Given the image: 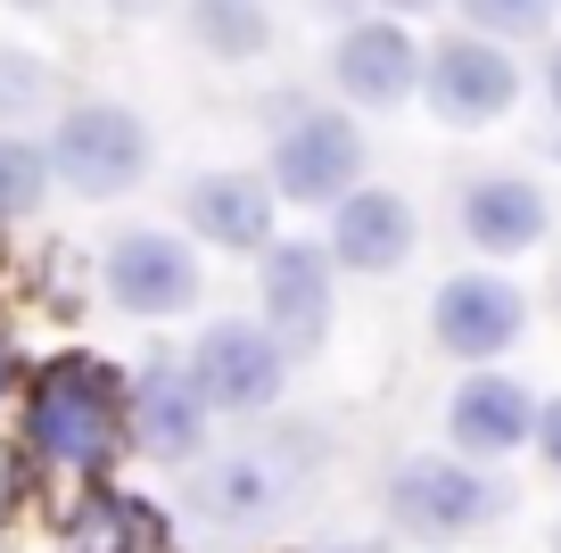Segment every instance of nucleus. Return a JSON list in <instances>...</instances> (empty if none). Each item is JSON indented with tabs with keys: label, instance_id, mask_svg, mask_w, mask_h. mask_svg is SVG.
I'll return each instance as SVG.
<instances>
[{
	"label": "nucleus",
	"instance_id": "f3484780",
	"mask_svg": "<svg viewBox=\"0 0 561 553\" xmlns=\"http://www.w3.org/2000/svg\"><path fill=\"white\" fill-rule=\"evenodd\" d=\"M191 25H198V42H207V50H224V58L264 50V18H256V0H191Z\"/></svg>",
	"mask_w": 561,
	"mask_h": 553
},
{
	"label": "nucleus",
	"instance_id": "4be33fe9",
	"mask_svg": "<svg viewBox=\"0 0 561 553\" xmlns=\"http://www.w3.org/2000/svg\"><path fill=\"white\" fill-rule=\"evenodd\" d=\"M545 91H553V108H561V50L545 58Z\"/></svg>",
	"mask_w": 561,
	"mask_h": 553
},
{
	"label": "nucleus",
	"instance_id": "ddd939ff",
	"mask_svg": "<svg viewBox=\"0 0 561 553\" xmlns=\"http://www.w3.org/2000/svg\"><path fill=\"white\" fill-rule=\"evenodd\" d=\"M58 553H174V537H165V520L149 512L140 496H116V487H100V496L75 504L67 537H58Z\"/></svg>",
	"mask_w": 561,
	"mask_h": 553
},
{
	"label": "nucleus",
	"instance_id": "9b49d317",
	"mask_svg": "<svg viewBox=\"0 0 561 553\" xmlns=\"http://www.w3.org/2000/svg\"><path fill=\"white\" fill-rule=\"evenodd\" d=\"M545 191L537 182H520V173H488V182H471L462 191V232H471L488 257H520V248L545 240Z\"/></svg>",
	"mask_w": 561,
	"mask_h": 553
},
{
	"label": "nucleus",
	"instance_id": "a211bd4d",
	"mask_svg": "<svg viewBox=\"0 0 561 553\" xmlns=\"http://www.w3.org/2000/svg\"><path fill=\"white\" fill-rule=\"evenodd\" d=\"M462 18L495 42H520V34H545L553 25V0H462Z\"/></svg>",
	"mask_w": 561,
	"mask_h": 553
},
{
	"label": "nucleus",
	"instance_id": "5701e85b",
	"mask_svg": "<svg viewBox=\"0 0 561 553\" xmlns=\"http://www.w3.org/2000/svg\"><path fill=\"white\" fill-rule=\"evenodd\" d=\"M380 9H438V0H380Z\"/></svg>",
	"mask_w": 561,
	"mask_h": 553
},
{
	"label": "nucleus",
	"instance_id": "0eeeda50",
	"mask_svg": "<svg viewBox=\"0 0 561 553\" xmlns=\"http://www.w3.org/2000/svg\"><path fill=\"white\" fill-rule=\"evenodd\" d=\"M107 290L133 314H182L198 297V257L165 232H133V240L107 248Z\"/></svg>",
	"mask_w": 561,
	"mask_h": 553
},
{
	"label": "nucleus",
	"instance_id": "f8f14e48",
	"mask_svg": "<svg viewBox=\"0 0 561 553\" xmlns=\"http://www.w3.org/2000/svg\"><path fill=\"white\" fill-rule=\"evenodd\" d=\"M421 58H413V34L404 25H355L347 42H339V91L364 108H397L404 91H413Z\"/></svg>",
	"mask_w": 561,
	"mask_h": 553
},
{
	"label": "nucleus",
	"instance_id": "b1692460",
	"mask_svg": "<svg viewBox=\"0 0 561 553\" xmlns=\"http://www.w3.org/2000/svg\"><path fill=\"white\" fill-rule=\"evenodd\" d=\"M553 553H561V529H553Z\"/></svg>",
	"mask_w": 561,
	"mask_h": 553
},
{
	"label": "nucleus",
	"instance_id": "dca6fc26",
	"mask_svg": "<svg viewBox=\"0 0 561 553\" xmlns=\"http://www.w3.org/2000/svg\"><path fill=\"white\" fill-rule=\"evenodd\" d=\"M133 421H140V438H149L158 454H191V447H198V381L182 388L174 372H149Z\"/></svg>",
	"mask_w": 561,
	"mask_h": 553
},
{
	"label": "nucleus",
	"instance_id": "aec40b11",
	"mask_svg": "<svg viewBox=\"0 0 561 553\" xmlns=\"http://www.w3.org/2000/svg\"><path fill=\"white\" fill-rule=\"evenodd\" d=\"M537 447H545V463L561 471V397H553V405L537 414Z\"/></svg>",
	"mask_w": 561,
	"mask_h": 553
},
{
	"label": "nucleus",
	"instance_id": "423d86ee",
	"mask_svg": "<svg viewBox=\"0 0 561 553\" xmlns=\"http://www.w3.org/2000/svg\"><path fill=\"white\" fill-rule=\"evenodd\" d=\"M430 323H438V347H446V356L488 363V356H504V347L520 339L528 306H520V290H512V281H495V273H462V281H446V290H438Z\"/></svg>",
	"mask_w": 561,
	"mask_h": 553
},
{
	"label": "nucleus",
	"instance_id": "7ed1b4c3",
	"mask_svg": "<svg viewBox=\"0 0 561 553\" xmlns=\"http://www.w3.org/2000/svg\"><path fill=\"white\" fill-rule=\"evenodd\" d=\"M388 512H397L404 529H421V537H462V529H479V520L495 512V487L479 479V471H462V463L413 454V463H397V479H388Z\"/></svg>",
	"mask_w": 561,
	"mask_h": 553
},
{
	"label": "nucleus",
	"instance_id": "9d476101",
	"mask_svg": "<svg viewBox=\"0 0 561 553\" xmlns=\"http://www.w3.org/2000/svg\"><path fill=\"white\" fill-rule=\"evenodd\" d=\"M455 447L462 454H512L520 438H537V397L504 372H479V381L455 388Z\"/></svg>",
	"mask_w": 561,
	"mask_h": 553
},
{
	"label": "nucleus",
	"instance_id": "20e7f679",
	"mask_svg": "<svg viewBox=\"0 0 561 553\" xmlns=\"http://www.w3.org/2000/svg\"><path fill=\"white\" fill-rule=\"evenodd\" d=\"M512 100H520V67L512 50H495V34H462L430 58V108L446 124H495Z\"/></svg>",
	"mask_w": 561,
	"mask_h": 553
},
{
	"label": "nucleus",
	"instance_id": "2eb2a0df",
	"mask_svg": "<svg viewBox=\"0 0 561 553\" xmlns=\"http://www.w3.org/2000/svg\"><path fill=\"white\" fill-rule=\"evenodd\" d=\"M191 224L207 232L215 248H256L273 232V191L256 173H198L191 182Z\"/></svg>",
	"mask_w": 561,
	"mask_h": 553
},
{
	"label": "nucleus",
	"instance_id": "6ab92c4d",
	"mask_svg": "<svg viewBox=\"0 0 561 553\" xmlns=\"http://www.w3.org/2000/svg\"><path fill=\"white\" fill-rule=\"evenodd\" d=\"M42 173H50V157L25 149V140H0V215H25L42 199Z\"/></svg>",
	"mask_w": 561,
	"mask_h": 553
},
{
	"label": "nucleus",
	"instance_id": "f257e3e1",
	"mask_svg": "<svg viewBox=\"0 0 561 553\" xmlns=\"http://www.w3.org/2000/svg\"><path fill=\"white\" fill-rule=\"evenodd\" d=\"M124 421H133V388L107 372L100 356H58L42 363L34 405H25V430L50 463L67 471H107L124 447Z\"/></svg>",
	"mask_w": 561,
	"mask_h": 553
},
{
	"label": "nucleus",
	"instance_id": "39448f33",
	"mask_svg": "<svg viewBox=\"0 0 561 553\" xmlns=\"http://www.w3.org/2000/svg\"><path fill=\"white\" fill-rule=\"evenodd\" d=\"M198 397L224 405V414H256V405L280 397V339L273 330H248V323H215L198 339Z\"/></svg>",
	"mask_w": 561,
	"mask_h": 553
},
{
	"label": "nucleus",
	"instance_id": "6e6552de",
	"mask_svg": "<svg viewBox=\"0 0 561 553\" xmlns=\"http://www.w3.org/2000/svg\"><path fill=\"white\" fill-rule=\"evenodd\" d=\"M355 166H364V140H355L347 116H298L289 133H280L273 182L289 199H347Z\"/></svg>",
	"mask_w": 561,
	"mask_h": 553
},
{
	"label": "nucleus",
	"instance_id": "4468645a",
	"mask_svg": "<svg viewBox=\"0 0 561 553\" xmlns=\"http://www.w3.org/2000/svg\"><path fill=\"white\" fill-rule=\"evenodd\" d=\"M339 257L355 273H397L413 257V207L397 191H347V207H339Z\"/></svg>",
	"mask_w": 561,
	"mask_h": 553
},
{
	"label": "nucleus",
	"instance_id": "1a4fd4ad",
	"mask_svg": "<svg viewBox=\"0 0 561 553\" xmlns=\"http://www.w3.org/2000/svg\"><path fill=\"white\" fill-rule=\"evenodd\" d=\"M264 314H273L280 347H314L331 330V273H322L314 240H289L264 257Z\"/></svg>",
	"mask_w": 561,
	"mask_h": 553
},
{
	"label": "nucleus",
	"instance_id": "412c9836",
	"mask_svg": "<svg viewBox=\"0 0 561 553\" xmlns=\"http://www.w3.org/2000/svg\"><path fill=\"white\" fill-rule=\"evenodd\" d=\"M9 381H18V347H9V323H0V397H9Z\"/></svg>",
	"mask_w": 561,
	"mask_h": 553
},
{
	"label": "nucleus",
	"instance_id": "f03ea898",
	"mask_svg": "<svg viewBox=\"0 0 561 553\" xmlns=\"http://www.w3.org/2000/svg\"><path fill=\"white\" fill-rule=\"evenodd\" d=\"M50 166L67 173L75 191L116 199V191H133L140 166H149V133H140L133 108H75V116L58 124V140H50Z\"/></svg>",
	"mask_w": 561,
	"mask_h": 553
}]
</instances>
